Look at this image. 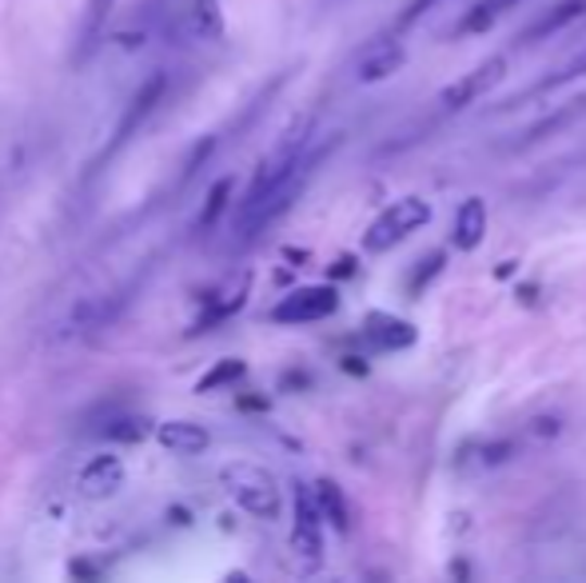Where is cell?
Masks as SVG:
<instances>
[{"instance_id":"cell-9","label":"cell","mask_w":586,"mask_h":583,"mask_svg":"<svg viewBox=\"0 0 586 583\" xmlns=\"http://www.w3.org/2000/svg\"><path fill=\"white\" fill-rule=\"evenodd\" d=\"M156 444L171 456H204L212 447V432L195 420H164L156 423Z\"/></svg>"},{"instance_id":"cell-5","label":"cell","mask_w":586,"mask_h":583,"mask_svg":"<svg viewBox=\"0 0 586 583\" xmlns=\"http://www.w3.org/2000/svg\"><path fill=\"white\" fill-rule=\"evenodd\" d=\"M507 56H487L483 64H475L471 73H463L459 80H451V85L440 92V104L447 112H463L471 109V104H479V100L487 97L491 88H499L502 80H507Z\"/></svg>"},{"instance_id":"cell-8","label":"cell","mask_w":586,"mask_h":583,"mask_svg":"<svg viewBox=\"0 0 586 583\" xmlns=\"http://www.w3.org/2000/svg\"><path fill=\"white\" fill-rule=\"evenodd\" d=\"M404 64H407L404 40L379 37L359 52V61H355V80H359V85H383V80H391Z\"/></svg>"},{"instance_id":"cell-17","label":"cell","mask_w":586,"mask_h":583,"mask_svg":"<svg viewBox=\"0 0 586 583\" xmlns=\"http://www.w3.org/2000/svg\"><path fill=\"white\" fill-rule=\"evenodd\" d=\"M316 504L323 511V520L335 528V532H347L352 528V508H347V496L335 480H319L316 484Z\"/></svg>"},{"instance_id":"cell-1","label":"cell","mask_w":586,"mask_h":583,"mask_svg":"<svg viewBox=\"0 0 586 583\" xmlns=\"http://www.w3.org/2000/svg\"><path fill=\"white\" fill-rule=\"evenodd\" d=\"M328 156V149H307V156L300 164H295L292 173L283 176V180H276L271 188H264L259 197H247L244 204H240V216H235V237L240 240H256L264 228H271V224L280 220L283 212L292 208L295 200H300V192L307 188V180H311V173H316V164Z\"/></svg>"},{"instance_id":"cell-4","label":"cell","mask_w":586,"mask_h":583,"mask_svg":"<svg viewBox=\"0 0 586 583\" xmlns=\"http://www.w3.org/2000/svg\"><path fill=\"white\" fill-rule=\"evenodd\" d=\"M323 511L316 504V487L295 484V520H292V552L304 568H319L323 559Z\"/></svg>"},{"instance_id":"cell-2","label":"cell","mask_w":586,"mask_h":583,"mask_svg":"<svg viewBox=\"0 0 586 583\" xmlns=\"http://www.w3.org/2000/svg\"><path fill=\"white\" fill-rule=\"evenodd\" d=\"M220 484L224 492L235 499V508L247 511L252 520H280L283 516V492H280V480L268 472V468H259L252 459H235V464H224L220 468Z\"/></svg>"},{"instance_id":"cell-15","label":"cell","mask_w":586,"mask_h":583,"mask_svg":"<svg viewBox=\"0 0 586 583\" xmlns=\"http://www.w3.org/2000/svg\"><path fill=\"white\" fill-rule=\"evenodd\" d=\"M519 4H523V0H475L463 13V21L455 25V33H459V37H479V33L499 25L502 16L511 13V9H519Z\"/></svg>"},{"instance_id":"cell-14","label":"cell","mask_w":586,"mask_h":583,"mask_svg":"<svg viewBox=\"0 0 586 583\" xmlns=\"http://www.w3.org/2000/svg\"><path fill=\"white\" fill-rule=\"evenodd\" d=\"M247 288H252V276H235L232 284L220 288V292L208 300V308L200 312V320H195V332H204V328H212V324H224L228 316H235V312L244 308Z\"/></svg>"},{"instance_id":"cell-21","label":"cell","mask_w":586,"mask_h":583,"mask_svg":"<svg viewBox=\"0 0 586 583\" xmlns=\"http://www.w3.org/2000/svg\"><path fill=\"white\" fill-rule=\"evenodd\" d=\"M583 73H586V49L578 52V56H571V61L562 64V68H559L555 76L538 80V85L531 88V92H523V100H526V97H543V92H555V88H562L566 80H574V76H583Z\"/></svg>"},{"instance_id":"cell-22","label":"cell","mask_w":586,"mask_h":583,"mask_svg":"<svg viewBox=\"0 0 586 583\" xmlns=\"http://www.w3.org/2000/svg\"><path fill=\"white\" fill-rule=\"evenodd\" d=\"M247 368H244V360H224V364H216L212 372H204L200 376V384H195V392H212V388H228V384H235L240 376H244Z\"/></svg>"},{"instance_id":"cell-19","label":"cell","mask_w":586,"mask_h":583,"mask_svg":"<svg viewBox=\"0 0 586 583\" xmlns=\"http://www.w3.org/2000/svg\"><path fill=\"white\" fill-rule=\"evenodd\" d=\"M160 92H164V76H156V80H148L140 92H136V100H132V109H128V116H124V125L116 128V144L120 140H128V132H132L140 121H144L148 112L156 109V100H160Z\"/></svg>"},{"instance_id":"cell-23","label":"cell","mask_w":586,"mask_h":583,"mask_svg":"<svg viewBox=\"0 0 586 583\" xmlns=\"http://www.w3.org/2000/svg\"><path fill=\"white\" fill-rule=\"evenodd\" d=\"M443 261H447V252H431L428 261H419L416 273L407 276V292H411V296H419L423 288H431V280L443 273Z\"/></svg>"},{"instance_id":"cell-18","label":"cell","mask_w":586,"mask_h":583,"mask_svg":"<svg viewBox=\"0 0 586 583\" xmlns=\"http://www.w3.org/2000/svg\"><path fill=\"white\" fill-rule=\"evenodd\" d=\"M152 432H156L152 420H148V416H136V411H120V416L104 420V428H100V435L112 440V444H140V440H148Z\"/></svg>"},{"instance_id":"cell-26","label":"cell","mask_w":586,"mask_h":583,"mask_svg":"<svg viewBox=\"0 0 586 583\" xmlns=\"http://www.w3.org/2000/svg\"><path fill=\"white\" fill-rule=\"evenodd\" d=\"M112 4H116V0H88V33H97V28L109 21Z\"/></svg>"},{"instance_id":"cell-16","label":"cell","mask_w":586,"mask_h":583,"mask_svg":"<svg viewBox=\"0 0 586 583\" xmlns=\"http://www.w3.org/2000/svg\"><path fill=\"white\" fill-rule=\"evenodd\" d=\"M124 304H128V300L116 296V292H109V296H92L73 312V324L76 328H88V332H92V328H104V324H112L120 316Z\"/></svg>"},{"instance_id":"cell-25","label":"cell","mask_w":586,"mask_h":583,"mask_svg":"<svg viewBox=\"0 0 586 583\" xmlns=\"http://www.w3.org/2000/svg\"><path fill=\"white\" fill-rule=\"evenodd\" d=\"M435 4H440V0H407V9L395 16V33H404V28L419 25V21H423V16H428Z\"/></svg>"},{"instance_id":"cell-6","label":"cell","mask_w":586,"mask_h":583,"mask_svg":"<svg viewBox=\"0 0 586 583\" xmlns=\"http://www.w3.org/2000/svg\"><path fill=\"white\" fill-rule=\"evenodd\" d=\"M340 308V292L331 284H307V288H295L288 296L271 308V320L276 324H319L335 316Z\"/></svg>"},{"instance_id":"cell-24","label":"cell","mask_w":586,"mask_h":583,"mask_svg":"<svg viewBox=\"0 0 586 583\" xmlns=\"http://www.w3.org/2000/svg\"><path fill=\"white\" fill-rule=\"evenodd\" d=\"M192 28H195V37H204V40H216L224 33V21H220V9H212V4H200L192 13Z\"/></svg>"},{"instance_id":"cell-7","label":"cell","mask_w":586,"mask_h":583,"mask_svg":"<svg viewBox=\"0 0 586 583\" xmlns=\"http://www.w3.org/2000/svg\"><path fill=\"white\" fill-rule=\"evenodd\" d=\"M124 480H128L124 459L112 456V452H100V456H92L85 468L76 472V492L85 499H92V504H104V499H112L120 492Z\"/></svg>"},{"instance_id":"cell-11","label":"cell","mask_w":586,"mask_h":583,"mask_svg":"<svg viewBox=\"0 0 586 583\" xmlns=\"http://www.w3.org/2000/svg\"><path fill=\"white\" fill-rule=\"evenodd\" d=\"M586 121V92L583 97H571L562 100V104H555V112H547L543 121H535V125L526 128L523 137V149H531V144H543V140L559 137V132H566V128L583 125Z\"/></svg>"},{"instance_id":"cell-12","label":"cell","mask_w":586,"mask_h":583,"mask_svg":"<svg viewBox=\"0 0 586 583\" xmlns=\"http://www.w3.org/2000/svg\"><path fill=\"white\" fill-rule=\"evenodd\" d=\"M578 21H586V0H559V4H550L547 13L526 28L523 37H519V45H538V40L559 37V33H566V28L578 25Z\"/></svg>"},{"instance_id":"cell-10","label":"cell","mask_w":586,"mask_h":583,"mask_svg":"<svg viewBox=\"0 0 586 583\" xmlns=\"http://www.w3.org/2000/svg\"><path fill=\"white\" fill-rule=\"evenodd\" d=\"M364 340L375 352H404L419 340L416 324L399 320V316H391V312H371L364 320Z\"/></svg>"},{"instance_id":"cell-13","label":"cell","mask_w":586,"mask_h":583,"mask_svg":"<svg viewBox=\"0 0 586 583\" xmlns=\"http://www.w3.org/2000/svg\"><path fill=\"white\" fill-rule=\"evenodd\" d=\"M487 237V204L479 197H467L459 208H455V224H451V244L459 252H475Z\"/></svg>"},{"instance_id":"cell-3","label":"cell","mask_w":586,"mask_h":583,"mask_svg":"<svg viewBox=\"0 0 586 583\" xmlns=\"http://www.w3.org/2000/svg\"><path fill=\"white\" fill-rule=\"evenodd\" d=\"M431 220V204L423 197H399L391 200L387 208L379 212L375 220L367 224L364 232V252L379 256V252H391L395 244H404L411 232L428 228Z\"/></svg>"},{"instance_id":"cell-20","label":"cell","mask_w":586,"mask_h":583,"mask_svg":"<svg viewBox=\"0 0 586 583\" xmlns=\"http://www.w3.org/2000/svg\"><path fill=\"white\" fill-rule=\"evenodd\" d=\"M232 188H235L232 176H220V180H216V185L208 188L204 212H200V220H195V228H200V232H208L212 224H216V220H220V216H224V208H228V200H232Z\"/></svg>"}]
</instances>
